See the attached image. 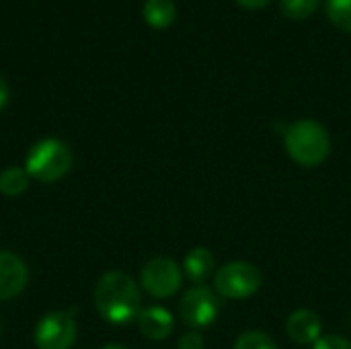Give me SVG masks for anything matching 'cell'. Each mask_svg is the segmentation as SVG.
<instances>
[{
  "instance_id": "obj_1",
  "label": "cell",
  "mask_w": 351,
  "mask_h": 349,
  "mask_svg": "<svg viewBox=\"0 0 351 349\" xmlns=\"http://www.w3.org/2000/svg\"><path fill=\"white\" fill-rule=\"evenodd\" d=\"M95 306L105 321L113 325H125L138 319L142 313V296L136 282L128 274L109 272L97 282Z\"/></svg>"
},
{
  "instance_id": "obj_2",
  "label": "cell",
  "mask_w": 351,
  "mask_h": 349,
  "mask_svg": "<svg viewBox=\"0 0 351 349\" xmlns=\"http://www.w3.org/2000/svg\"><path fill=\"white\" fill-rule=\"evenodd\" d=\"M286 152L300 167L313 169L327 160L331 152V138L325 125L315 119H298L284 132Z\"/></svg>"
},
{
  "instance_id": "obj_3",
  "label": "cell",
  "mask_w": 351,
  "mask_h": 349,
  "mask_svg": "<svg viewBox=\"0 0 351 349\" xmlns=\"http://www.w3.org/2000/svg\"><path fill=\"white\" fill-rule=\"evenodd\" d=\"M72 150L58 138L39 140L25 158V171L31 179L41 183H56L72 169Z\"/></svg>"
},
{
  "instance_id": "obj_4",
  "label": "cell",
  "mask_w": 351,
  "mask_h": 349,
  "mask_svg": "<svg viewBox=\"0 0 351 349\" xmlns=\"http://www.w3.org/2000/svg\"><path fill=\"white\" fill-rule=\"evenodd\" d=\"M261 272L247 261L224 263L214 276V288L222 298L245 300L261 288Z\"/></svg>"
},
{
  "instance_id": "obj_5",
  "label": "cell",
  "mask_w": 351,
  "mask_h": 349,
  "mask_svg": "<svg viewBox=\"0 0 351 349\" xmlns=\"http://www.w3.org/2000/svg\"><path fill=\"white\" fill-rule=\"evenodd\" d=\"M220 313V298L214 290L206 286H195L187 290L179 302V315L185 325L199 329L210 325Z\"/></svg>"
},
{
  "instance_id": "obj_6",
  "label": "cell",
  "mask_w": 351,
  "mask_h": 349,
  "mask_svg": "<svg viewBox=\"0 0 351 349\" xmlns=\"http://www.w3.org/2000/svg\"><path fill=\"white\" fill-rule=\"evenodd\" d=\"M140 282L144 286V290L154 296V298H169L173 296L183 282V274L179 269V265L173 259L167 257H156L150 259L142 274H140Z\"/></svg>"
},
{
  "instance_id": "obj_7",
  "label": "cell",
  "mask_w": 351,
  "mask_h": 349,
  "mask_svg": "<svg viewBox=\"0 0 351 349\" xmlns=\"http://www.w3.org/2000/svg\"><path fill=\"white\" fill-rule=\"evenodd\" d=\"M33 339L37 349H70L76 341V323L68 313H49L39 321Z\"/></svg>"
},
{
  "instance_id": "obj_8",
  "label": "cell",
  "mask_w": 351,
  "mask_h": 349,
  "mask_svg": "<svg viewBox=\"0 0 351 349\" xmlns=\"http://www.w3.org/2000/svg\"><path fill=\"white\" fill-rule=\"evenodd\" d=\"M27 265L21 257L8 251H0V302L19 296L27 286Z\"/></svg>"
},
{
  "instance_id": "obj_9",
  "label": "cell",
  "mask_w": 351,
  "mask_h": 349,
  "mask_svg": "<svg viewBox=\"0 0 351 349\" xmlns=\"http://www.w3.org/2000/svg\"><path fill=\"white\" fill-rule=\"evenodd\" d=\"M321 331H323V323L319 315L308 309H298L286 319V333L298 346L315 344L321 337Z\"/></svg>"
},
{
  "instance_id": "obj_10",
  "label": "cell",
  "mask_w": 351,
  "mask_h": 349,
  "mask_svg": "<svg viewBox=\"0 0 351 349\" xmlns=\"http://www.w3.org/2000/svg\"><path fill=\"white\" fill-rule=\"evenodd\" d=\"M138 327H140L144 337H148L152 341H160V339H167L171 335L173 317L169 311H165L160 306H150L138 315Z\"/></svg>"
},
{
  "instance_id": "obj_11",
  "label": "cell",
  "mask_w": 351,
  "mask_h": 349,
  "mask_svg": "<svg viewBox=\"0 0 351 349\" xmlns=\"http://www.w3.org/2000/svg\"><path fill=\"white\" fill-rule=\"evenodd\" d=\"M183 267H185V274L187 278L202 286L204 282L210 280V276L214 274V267H216V259L212 255L210 249H204V247H195L191 249L187 255H185V261H183Z\"/></svg>"
},
{
  "instance_id": "obj_12",
  "label": "cell",
  "mask_w": 351,
  "mask_h": 349,
  "mask_svg": "<svg viewBox=\"0 0 351 349\" xmlns=\"http://www.w3.org/2000/svg\"><path fill=\"white\" fill-rule=\"evenodd\" d=\"M177 16V6L173 0H146L144 2V21L152 29H167Z\"/></svg>"
},
{
  "instance_id": "obj_13",
  "label": "cell",
  "mask_w": 351,
  "mask_h": 349,
  "mask_svg": "<svg viewBox=\"0 0 351 349\" xmlns=\"http://www.w3.org/2000/svg\"><path fill=\"white\" fill-rule=\"evenodd\" d=\"M29 173L19 167H8L0 173V193L8 197H16L27 191L29 187Z\"/></svg>"
},
{
  "instance_id": "obj_14",
  "label": "cell",
  "mask_w": 351,
  "mask_h": 349,
  "mask_svg": "<svg viewBox=\"0 0 351 349\" xmlns=\"http://www.w3.org/2000/svg\"><path fill=\"white\" fill-rule=\"evenodd\" d=\"M325 10L337 29L351 33V0H327Z\"/></svg>"
},
{
  "instance_id": "obj_15",
  "label": "cell",
  "mask_w": 351,
  "mask_h": 349,
  "mask_svg": "<svg viewBox=\"0 0 351 349\" xmlns=\"http://www.w3.org/2000/svg\"><path fill=\"white\" fill-rule=\"evenodd\" d=\"M319 2L321 0H280V10L288 19L302 21L319 8Z\"/></svg>"
},
{
  "instance_id": "obj_16",
  "label": "cell",
  "mask_w": 351,
  "mask_h": 349,
  "mask_svg": "<svg viewBox=\"0 0 351 349\" xmlns=\"http://www.w3.org/2000/svg\"><path fill=\"white\" fill-rule=\"evenodd\" d=\"M234 349H278V344L267 333L253 329V331H243L237 337Z\"/></svg>"
},
{
  "instance_id": "obj_17",
  "label": "cell",
  "mask_w": 351,
  "mask_h": 349,
  "mask_svg": "<svg viewBox=\"0 0 351 349\" xmlns=\"http://www.w3.org/2000/svg\"><path fill=\"white\" fill-rule=\"evenodd\" d=\"M313 349H351V341L341 335H325L315 341Z\"/></svg>"
},
{
  "instance_id": "obj_18",
  "label": "cell",
  "mask_w": 351,
  "mask_h": 349,
  "mask_svg": "<svg viewBox=\"0 0 351 349\" xmlns=\"http://www.w3.org/2000/svg\"><path fill=\"white\" fill-rule=\"evenodd\" d=\"M206 341L204 335L197 331H187L181 339H179V349H204Z\"/></svg>"
},
{
  "instance_id": "obj_19",
  "label": "cell",
  "mask_w": 351,
  "mask_h": 349,
  "mask_svg": "<svg viewBox=\"0 0 351 349\" xmlns=\"http://www.w3.org/2000/svg\"><path fill=\"white\" fill-rule=\"evenodd\" d=\"M271 0H237L239 6H243L245 10H261L269 4Z\"/></svg>"
},
{
  "instance_id": "obj_20",
  "label": "cell",
  "mask_w": 351,
  "mask_h": 349,
  "mask_svg": "<svg viewBox=\"0 0 351 349\" xmlns=\"http://www.w3.org/2000/svg\"><path fill=\"white\" fill-rule=\"evenodd\" d=\"M6 101H8V84H6V80L0 76V111H2V107L6 105Z\"/></svg>"
},
{
  "instance_id": "obj_21",
  "label": "cell",
  "mask_w": 351,
  "mask_h": 349,
  "mask_svg": "<svg viewBox=\"0 0 351 349\" xmlns=\"http://www.w3.org/2000/svg\"><path fill=\"white\" fill-rule=\"evenodd\" d=\"M101 349H125L123 346H119V344H109V346H105V348Z\"/></svg>"
},
{
  "instance_id": "obj_22",
  "label": "cell",
  "mask_w": 351,
  "mask_h": 349,
  "mask_svg": "<svg viewBox=\"0 0 351 349\" xmlns=\"http://www.w3.org/2000/svg\"><path fill=\"white\" fill-rule=\"evenodd\" d=\"M0 329H2V325H0Z\"/></svg>"
}]
</instances>
